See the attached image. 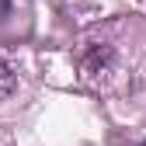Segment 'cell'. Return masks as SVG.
<instances>
[{"label":"cell","mask_w":146,"mask_h":146,"mask_svg":"<svg viewBox=\"0 0 146 146\" xmlns=\"http://www.w3.org/2000/svg\"><path fill=\"white\" fill-rule=\"evenodd\" d=\"M14 87H17L14 70H11L7 63H0V98H11V94H14Z\"/></svg>","instance_id":"cell-1"},{"label":"cell","mask_w":146,"mask_h":146,"mask_svg":"<svg viewBox=\"0 0 146 146\" xmlns=\"http://www.w3.org/2000/svg\"><path fill=\"white\" fill-rule=\"evenodd\" d=\"M143 146H146V143H143Z\"/></svg>","instance_id":"cell-2"}]
</instances>
